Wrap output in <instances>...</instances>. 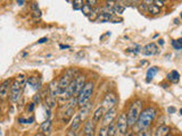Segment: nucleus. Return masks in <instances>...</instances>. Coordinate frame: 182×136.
<instances>
[{"mask_svg":"<svg viewBox=\"0 0 182 136\" xmlns=\"http://www.w3.org/2000/svg\"><path fill=\"white\" fill-rule=\"evenodd\" d=\"M157 117V108L154 106H149L146 109L141 110L138 120H137L136 127L138 130H145L149 129L152 125L154 120Z\"/></svg>","mask_w":182,"mask_h":136,"instance_id":"1","label":"nucleus"},{"mask_svg":"<svg viewBox=\"0 0 182 136\" xmlns=\"http://www.w3.org/2000/svg\"><path fill=\"white\" fill-rule=\"evenodd\" d=\"M142 110V101L139 99L133 100L132 102H130L128 111H126V119H128V125L129 128H134L139 117L140 112Z\"/></svg>","mask_w":182,"mask_h":136,"instance_id":"2","label":"nucleus"},{"mask_svg":"<svg viewBox=\"0 0 182 136\" xmlns=\"http://www.w3.org/2000/svg\"><path fill=\"white\" fill-rule=\"evenodd\" d=\"M95 82L93 81H88L86 82L84 86L82 87V90L80 91V93L77 94L76 99H77V106L83 107L84 104H86L88 102H90V100L93 95V91H95Z\"/></svg>","mask_w":182,"mask_h":136,"instance_id":"3","label":"nucleus"},{"mask_svg":"<svg viewBox=\"0 0 182 136\" xmlns=\"http://www.w3.org/2000/svg\"><path fill=\"white\" fill-rule=\"evenodd\" d=\"M24 82H21L18 80H15L12 82L10 84V90H9V99L12 102H17L21 98V94H22V91H23V85H24Z\"/></svg>","mask_w":182,"mask_h":136,"instance_id":"4","label":"nucleus"},{"mask_svg":"<svg viewBox=\"0 0 182 136\" xmlns=\"http://www.w3.org/2000/svg\"><path fill=\"white\" fill-rule=\"evenodd\" d=\"M115 126H116V132L121 136H123L126 133V130L129 129V125H128V119H126V113L121 112L117 115L115 119Z\"/></svg>","mask_w":182,"mask_h":136,"instance_id":"5","label":"nucleus"},{"mask_svg":"<svg viewBox=\"0 0 182 136\" xmlns=\"http://www.w3.org/2000/svg\"><path fill=\"white\" fill-rule=\"evenodd\" d=\"M117 102H119V98H117V94L113 91H109L105 94L103 99V102H101V107L105 108L106 110L112 109V108H115L117 106Z\"/></svg>","mask_w":182,"mask_h":136,"instance_id":"6","label":"nucleus"},{"mask_svg":"<svg viewBox=\"0 0 182 136\" xmlns=\"http://www.w3.org/2000/svg\"><path fill=\"white\" fill-rule=\"evenodd\" d=\"M116 117H117V108L116 107L109 110H106V112H105L103 119H101V126H108L109 124L114 123Z\"/></svg>","mask_w":182,"mask_h":136,"instance_id":"7","label":"nucleus"},{"mask_svg":"<svg viewBox=\"0 0 182 136\" xmlns=\"http://www.w3.org/2000/svg\"><path fill=\"white\" fill-rule=\"evenodd\" d=\"M96 134V124L91 119L84 120L83 124V135L84 136H95Z\"/></svg>","mask_w":182,"mask_h":136,"instance_id":"8","label":"nucleus"},{"mask_svg":"<svg viewBox=\"0 0 182 136\" xmlns=\"http://www.w3.org/2000/svg\"><path fill=\"white\" fill-rule=\"evenodd\" d=\"M142 55L146 57H152V56H155V55H157V53L159 52V49H158V46H157V43H154V42H152V43H148L147 46H145L142 48Z\"/></svg>","mask_w":182,"mask_h":136,"instance_id":"9","label":"nucleus"},{"mask_svg":"<svg viewBox=\"0 0 182 136\" xmlns=\"http://www.w3.org/2000/svg\"><path fill=\"white\" fill-rule=\"evenodd\" d=\"M53 129V120L50 118H47L41 125H40V134L42 136H48L51 133Z\"/></svg>","mask_w":182,"mask_h":136,"instance_id":"10","label":"nucleus"},{"mask_svg":"<svg viewBox=\"0 0 182 136\" xmlns=\"http://www.w3.org/2000/svg\"><path fill=\"white\" fill-rule=\"evenodd\" d=\"M100 10H103V11H100L96 22H98V23H107V22H110L113 20V16H114L113 11H108V10L104 9V8H100Z\"/></svg>","mask_w":182,"mask_h":136,"instance_id":"11","label":"nucleus"},{"mask_svg":"<svg viewBox=\"0 0 182 136\" xmlns=\"http://www.w3.org/2000/svg\"><path fill=\"white\" fill-rule=\"evenodd\" d=\"M48 95L56 99L59 95V89H58V82L57 80H53L48 84Z\"/></svg>","mask_w":182,"mask_h":136,"instance_id":"12","label":"nucleus"},{"mask_svg":"<svg viewBox=\"0 0 182 136\" xmlns=\"http://www.w3.org/2000/svg\"><path fill=\"white\" fill-rule=\"evenodd\" d=\"M10 84H12V80H5L2 83L0 84V100L6 99L8 96L10 90Z\"/></svg>","mask_w":182,"mask_h":136,"instance_id":"13","label":"nucleus"},{"mask_svg":"<svg viewBox=\"0 0 182 136\" xmlns=\"http://www.w3.org/2000/svg\"><path fill=\"white\" fill-rule=\"evenodd\" d=\"M91 109H92V102H88L83 107H80V110L77 113L80 115V117H81V119L83 121L86 120V118L89 117V115L91 113Z\"/></svg>","mask_w":182,"mask_h":136,"instance_id":"14","label":"nucleus"},{"mask_svg":"<svg viewBox=\"0 0 182 136\" xmlns=\"http://www.w3.org/2000/svg\"><path fill=\"white\" fill-rule=\"evenodd\" d=\"M105 112H106V109H105V108H103L101 106L98 107V108H97V109L93 111L91 120H92V121L96 124V125H97V124H99L100 121H101V119H103V117H104V115H105Z\"/></svg>","mask_w":182,"mask_h":136,"instance_id":"15","label":"nucleus"},{"mask_svg":"<svg viewBox=\"0 0 182 136\" xmlns=\"http://www.w3.org/2000/svg\"><path fill=\"white\" fill-rule=\"evenodd\" d=\"M74 82H75V96H77V94L80 93V91L82 90V87L86 84V76L79 74L77 76L74 77Z\"/></svg>","mask_w":182,"mask_h":136,"instance_id":"16","label":"nucleus"},{"mask_svg":"<svg viewBox=\"0 0 182 136\" xmlns=\"http://www.w3.org/2000/svg\"><path fill=\"white\" fill-rule=\"evenodd\" d=\"M82 123H83V120L81 119V117H80V115L79 113H76L75 116L73 117L72 119H71V121H70V129H72V130H79V128L81 127V125H82Z\"/></svg>","mask_w":182,"mask_h":136,"instance_id":"17","label":"nucleus"},{"mask_svg":"<svg viewBox=\"0 0 182 136\" xmlns=\"http://www.w3.org/2000/svg\"><path fill=\"white\" fill-rule=\"evenodd\" d=\"M26 83L29 84L30 86H32V89H33L34 91H39L40 87H41V81H40L39 78H38V77H35V76L27 77Z\"/></svg>","mask_w":182,"mask_h":136,"instance_id":"18","label":"nucleus"},{"mask_svg":"<svg viewBox=\"0 0 182 136\" xmlns=\"http://www.w3.org/2000/svg\"><path fill=\"white\" fill-rule=\"evenodd\" d=\"M158 67H150V68H148V70H147V73H146V82L147 83H149V82H152V80L154 78V77L157 75V73H158Z\"/></svg>","mask_w":182,"mask_h":136,"instance_id":"19","label":"nucleus"},{"mask_svg":"<svg viewBox=\"0 0 182 136\" xmlns=\"http://www.w3.org/2000/svg\"><path fill=\"white\" fill-rule=\"evenodd\" d=\"M170 133H171V127H170L169 125L164 124V125H161V126L157 128V130H156V133H155V136H165Z\"/></svg>","mask_w":182,"mask_h":136,"instance_id":"20","label":"nucleus"},{"mask_svg":"<svg viewBox=\"0 0 182 136\" xmlns=\"http://www.w3.org/2000/svg\"><path fill=\"white\" fill-rule=\"evenodd\" d=\"M166 80L171 83H178L180 80V74L178 73V70H172L166 75Z\"/></svg>","mask_w":182,"mask_h":136,"instance_id":"21","label":"nucleus"},{"mask_svg":"<svg viewBox=\"0 0 182 136\" xmlns=\"http://www.w3.org/2000/svg\"><path fill=\"white\" fill-rule=\"evenodd\" d=\"M73 112H74V108L73 107L65 106V109H64V113H63V121H68L72 118Z\"/></svg>","mask_w":182,"mask_h":136,"instance_id":"22","label":"nucleus"},{"mask_svg":"<svg viewBox=\"0 0 182 136\" xmlns=\"http://www.w3.org/2000/svg\"><path fill=\"white\" fill-rule=\"evenodd\" d=\"M125 10V6L124 5H121L119 2H115L114 7H113V13L116 14V15H122Z\"/></svg>","mask_w":182,"mask_h":136,"instance_id":"23","label":"nucleus"},{"mask_svg":"<svg viewBox=\"0 0 182 136\" xmlns=\"http://www.w3.org/2000/svg\"><path fill=\"white\" fill-rule=\"evenodd\" d=\"M147 11L152 15H158L161 13V8L158 6H156L155 3H152V5H148L147 7Z\"/></svg>","mask_w":182,"mask_h":136,"instance_id":"24","label":"nucleus"},{"mask_svg":"<svg viewBox=\"0 0 182 136\" xmlns=\"http://www.w3.org/2000/svg\"><path fill=\"white\" fill-rule=\"evenodd\" d=\"M107 127V136H116L117 135V132H116V126H115V121L112 124H109Z\"/></svg>","mask_w":182,"mask_h":136,"instance_id":"25","label":"nucleus"},{"mask_svg":"<svg viewBox=\"0 0 182 136\" xmlns=\"http://www.w3.org/2000/svg\"><path fill=\"white\" fill-rule=\"evenodd\" d=\"M80 10L82 11V14L84 15V16L88 17V16L90 15V13H91V10H92V8H91L90 6H88V5H86V3L84 2V3L82 5V7H81V9H80Z\"/></svg>","mask_w":182,"mask_h":136,"instance_id":"26","label":"nucleus"},{"mask_svg":"<svg viewBox=\"0 0 182 136\" xmlns=\"http://www.w3.org/2000/svg\"><path fill=\"white\" fill-rule=\"evenodd\" d=\"M171 44H172L173 49L176 50V51H180V50L182 49V40L181 39H178V40H172Z\"/></svg>","mask_w":182,"mask_h":136,"instance_id":"27","label":"nucleus"},{"mask_svg":"<svg viewBox=\"0 0 182 136\" xmlns=\"http://www.w3.org/2000/svg\"><path fill=\"white\" fill-rule=\"evenodd\" d=\"M83 3H84V1H82V0H74V1H73V8L75 10L81 9V7H82Z\"/></svg>","mask_w":182,"mask_h":136,"instance_id":"28","label":"nucleus"},{"mask_svg":"<svg viewBox=\"0 0 182 136\" xmlns=\"http://www.w3.org/2000/svg\"><path fill=\"white\" fill-rule=\"evenodd\" d=\"M152 133L150 129H145V130H139L138 134H136V136H152Z\"/></svg>","mask_w":182,"mask_h":136,"instance_id":"29","label":"nucleus"},{"mask_svg":"<svg viewBox=\"0 0 182 136\" xmlns=\"http://www.w3.org/2000/svg\"><path fill=\"white\" fill-rule=\"evenodd\" d=\"M97 136H107V127L106 126L100 127V129L98 130V135Z\"/></svg>","mask_w":182,"mask_h":136,"instance_id":"30","label":"nucleus"},{"mask_svg":"<svg viewBox=\"0 0 182 136\" xmlns=\"http://www.w3.org/2000/svg\"><path fill=\"white\" fill-rule=\"evenodd\" d=\"M84 2H86L88 6L91 7V8H95L96 5L98 3V1H96V0H88V1H84Z\"/></svg>","mask_w":182,"mask_h":136,"instance_id":"31","label":"nucleus"},{"mask_svg":"<svg viewBox=\"0 0 182 136\" xmlns=\"http://www.w3.org/2000/svg\"><path fill=\"white\" fill-rule=\"evenodd\" d=\"M123 136H136V132H134V129H133V128H131V129L126 130V133L124 134Z\"/></svg>","mask_w":182,"mask_h":136,"instance_id":"32","label":"nucleus"},{"mask_svg":"<svg viewBox=\"0 0 182 136\" xmlns=\"http://www.w3.org/2000/svg\"><path fill=\"white\" fill-rule=\"evenodd\" d=\"M147 7H148V5H146L145 2H141L139 5V9L142 10V11H147Z\"/></svg>","mask_w":182,"mask_h":136,"instance_id":"33","label":"nucleus"},{"mask_svg":"<svg viewBox=\"0 0 182 136\" xmlns=\"http://www.w3.org/2000/svg\"><path fill=\"white\" fill-rule=\"evenodd\" d=\"M66 136H77V132H76V130L70 129V130H68V132L66 133Z\"/></svg>","mask_w":182,"mask_h":136,"instance_id":"34","label":"nucleus"},{"mask_svg":"<svg viewBox=\"0 0 182 136\" xmlns=\"http://www.w3.org/2000/svg\"><path fill=\"white\" fill-rule=\"evenodd\" d=\"M31 8H32V10H33V11H35V10H39V6H38V3H35V2L32 3Z\"/></svg>","mask_w":182,"mask_h":136,"instance_id":"35","label":"nucleus"},{"mask_svg":"<svg viewBox=\"0 0 182 136\" xmlns=\"http://www.w3.org/2000/svg\"><path fill=\"white\" fill-rule=\"evenodd\" d=\"M34 106H35V103H30V106H29V108H27V111H33L34 109Z\"/></svg>","mask_w":182,"mask_h":136,"instance_id":"36","label":"nucleus"},{"mask_svg":"<svg viewBox=\"0 0 182 136\" xmlns=\"http://www.w3.org/2000/svg\"><path fill=\"white\" fill-rule=\"evenodd\" d=\"M40 16H41V11H40V10L33 11V17H40Z\"/></svg>","mask_w":182,"mask_h":136,"instance_id":"37","label":"nucleus"},{"mask_svg":"<svg viewBox=\"0 0 182 136\" xmlns=\"http://www.w3.org/2000/svg\"><path fill=\"white\" fill-rule=\"evenodd\" d=\"M175 108L174 107H169V109H167V111H169V113H174L175 112Z\"/></svg>","mask_w":182,"mask_h":136,"instance_id":"38","label":"nucleus"},{"mask_svg":"<svg viewBox=\"0 0 182 136\" xmlns=\"http://www.w3.org/2000/svg\"><path fill=\"white\" fill-rule=\"evenodd\" d=\"M47 41H48V39H47V37H43V39H41L38 43H44V42H47Z\"/></svg>","mask_w":182,"mask_h":136,"instance_id":"39","label":"nucleus"},{"mask_svg":"<svg viewBox=\"0 0 182 136\" xmlns=\"http://www.w3.org/2000/svg\"><path fill=\"white\" fill-rule=\"evenodd\" d=\"M17 3H18L20 6H22V5H24V3H25V1H22V0H20V1H17Z\"/></svg>","mask_w":182,"mask_h":136,"instance_id":"40","label":"nucleus"},{"mask_svg":"<svg viewBox=\"0 0 182 136\" xmlns=\"http://www.w3.org/2000/svg\"><path fill=\"white\" fill-rule=\"evenodd\" d=\"M158 44H161V46H162V44H164V41H163V40H158Z\"/></svg>","mask_w":182,"mask_h":136,"instance_id":"41","label":"nucleus"},{"mask_svg":"<svg viewBox=\"0 0 182 136\" xmlns=\"http://www.w3.org/2000/svg\"><path fill=\"white\" fill-rule=\"evenodd\" d=\"M33 136H42V135H41V134L39 133V134H35V135H33Z\"/></svg>","mask_w":182,"mask_h":136,"instance_id":"42","label":"nucleus"},{"mask_svg":"<svg viewBox=\"0 0 182 136\" xmlns=\"http://www.w3.org/2000/svg\"><path fill=\"white\" fill-rule=\"evenodd\" d=\"M165 136H173V135L171 133H170V134H167V135H165Z\"/></svg>","mask_w":182,"mask_h":136,"instance_id":"43","label":"nucleus"}]
</instances>
